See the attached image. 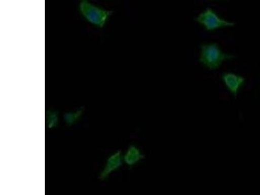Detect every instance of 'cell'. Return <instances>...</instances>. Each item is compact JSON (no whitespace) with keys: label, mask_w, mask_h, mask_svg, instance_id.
<instances>
[{"label":"cell","mask_w":260,"mask_h":195,"mask_svg":"<svg viewBox=\"0 0 260 195\" xmlns=\"http://www.w3.org/2000/svg\"><path fill=\"white\" fill-rule=\"evenodd\" d=\"M200 47L199 61L210 70L217 69L224 62L236 58L233 55L223 52L217 43L202 44Z\"/></svg>","instance_id":"6da1fadb"},{"label":"cell","mask_w":260,"mask_h":195,"mask_svg":"<svg viewBox=\"0 0 260 195\" xmlns=\"http://www.w3.org/2000/svg\"><path fill=\"white\" fill-rule=\"evenodd\" d=\"M195 21L201 25L206 31H214L224 27H232L236 23L220 17L214 9L207 8L195 18Z\"/></svg>","instance_id":"7a4b0ae2"},{"label":"cell","mask_w":260,"mask_h":195,"mask_svg":"<svg viewBox=\"0 0 260 195\" xmlns=\"http://www.w3.org/2000/svg\"><path fill=\"white\" fill-rule=\"evenodd\" d=\"M79 8L80 13L87 21L101 28L106 24L107 18L112 13V11L99 8L87 0H82Z\"/></svg>","instance_id":"3957f363"},{"label":"cell","mask_w":260,"mask_h":195,"mask_svg":"<svg viewBox=\"0 0 260 195\" xmlns=\"http://www.w3.org/2000/svg\"><path fill=\"white\" fill-rule=\"evenodd\" d=\"M225 86L234 97L238 96L239 91L245 84L246 80L243 75L234 72H226L222 75Z\"/></svg>","instance_id":"277c9868"},{"label":"cell","mask_w":260,"mask_h":195,"mask_svg":"<svg viewBox=\"0 0 260 195\" xmlns=\"http://www.w3.org/2000/svg\"><path fill=\"white\" fill-rule=\"evenodd\" d=\"M123 157L120 151L114 153L107 160L104 168L100 174V178L105 180L113 172L117 171L123 165Z\"/></svg>","instance_id":"5b68a950"},{"label":"cell","mask_w":260,"mask_h":195,"mask_svg":"<svg viewBox=\"0 0 260 195\" xmlns=\"http://www.w3.org/2000/svg\"><path fill=\"white\" fill-rule=\"evenodd\" d=\"M143 158L144 155H142L139 149L137 146L132 145L126 151L125 154L124 155L123 160L126 165L132 167L137 164Z\"/></svg>","instance_id":"8992f818"},{"label":"cell","mask_w":260,"mask_h":195,"mask_svg":"<svg viewBox=\"0 0 260 195\" xmlns=\"http://www.w3.org/2000/svg\"><path fill=\"white\" fill-rule=\"evenodd\" d=\"M80 113H81L80 112H78V113H66L65 115L66 123H67L68 125H72L73 123H75V122L79 119Z\"/></svg>","instance_id":"52a82bcc"},{"label":"cell","mask_w":260,"mask_h":195,"mask_svg":"<svg viewBox=\"0 0 260 195\" xmlns=\"http://www.w3.org/2000/svg\"><path fill=\"white\" fill-rule=\"evenodd\" d=\"M48 123L50 128L54 127L57 125V123H58V118H57L56 113L53 112V113H48Z\"/></svg>","instance_id":"ba28073f"}]
</instances>
